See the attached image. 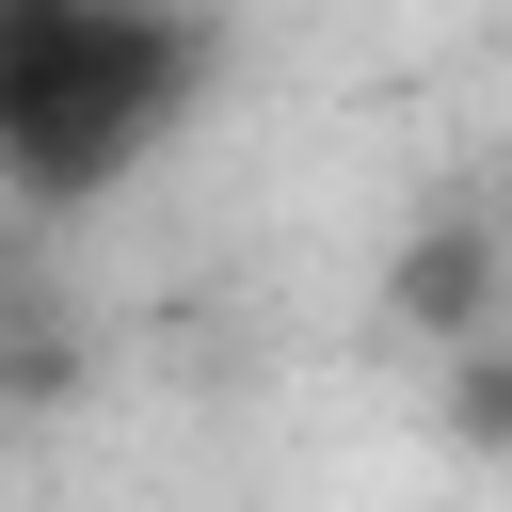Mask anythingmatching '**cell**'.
<instances>
[{
  "mask_svg": "<svg viewBox=\"0 0 512 512\" xmlns=\"http://www.w3.org/2000/svg\"><path fill=\"white\" fill-rule=\"evenodd\" d=\"M224 32L192 0H0V192L32 224L128 192L192 96H208Z\"/></svg>",
  "mask_w": 512,
  "mask_h": 512,
  "instance_id": "1",
  "label": "cell"
},
{
  "mask_svg": "<svg viewBox=\"0 0 512 512\" xmlns=\"http://www.w3.org/2000/svg\"><path fill=\"white\" fill-rule=\"evenodd\" d=\"M384 320L416 352H464L512 320V208H432L400 256H384Z\"/></svg>",
  "mask_w": 512,
  "mask_h": 512,
  "instance_id": "2",
  "label": "cell"
},
{
  "mask_svg": "<svg viewBox=\"0 0 512 512\" xmlns=\"http://www.w3.org/2000/svg\"><path fill=\"white\" fill-rule=\"evenodd\" d=\"M432 416H448V448H480V464L512 448V320L448 352V384H432Z\"/></svg>",
  "mask_w": 512,
  "mask_h": 512,
  "instance_id": "3",
  "label": "cell"
}]
</instances>
